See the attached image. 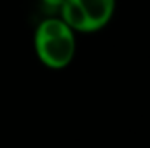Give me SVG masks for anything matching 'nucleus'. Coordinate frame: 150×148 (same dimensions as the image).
Segmentation results:
<instances>
[{
  "label": "nucleus",
  "mask_w": 150,
  "mask_h": 148,
  "mask_svg": "<svg viewBox=\"0 0 150 148\" xmlns=\"http://www.w3.org/2000/svg\"><path fill=\"white\" fill-rule=\"evenodd\" d=\"M33 45L44 66L51 70H63L75 58V32L61 18H47L35 30Z\"/></svg>",
  "instance_id": "obj_1"
},
{
  "label": "nucleus",
  "mask_w": 150,
  "mask_h": 148,
  "mask_svg": "<svg viewBox=\"0 0 150 148\" xmlns=\"http://www.w3.org/2000/svg\"><path fill=\"white\" fill-rule=\"evenodd\" d=\"M40 2H42V5L45 9H49L51 12H56V11L61 9V5H63L65 0H40Z\"/></svg>",
  "instance_id": "obj_3"
},
{
  "label": "nucleus",
  "mask_w": 150,
  "mask_h": 148,
  "mask_svg": "<svg viewBox=\"0 0 150 148\" xmlns=\"http://www.w3.org/2000/svg\"><path fill=\"white\" fill-rule=\"evenodd\" d=\"M115 12V0H65L59 14L74 30L91 33L105 28Z\"/></svg>",
  "instance_id": "obj_2"
}]
</instances>
